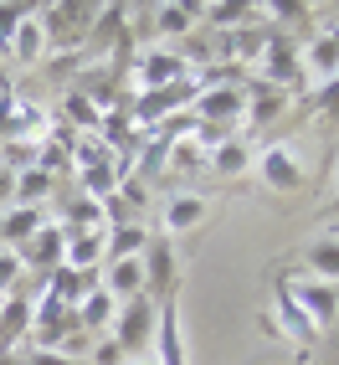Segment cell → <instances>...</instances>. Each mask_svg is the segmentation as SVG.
I'll return each instance as SVG.
<instances>
[{
    "label": "cell",
    "mask_w": 339,
    "mask_h": 365,
    "mask_svg": "<svg viewBox=\"0 0 339 365\" xmlns=\"http://www.w3.org/2000/svg\"><path fill=\"white\" fill-rule=\"evenodd\" d=\"M196 124H216V129H231L247 118V88L241 83H216V88H196V98L185 108Z\"/></svg>",
    "instance_id": "obj_1"
},
{
    "label": "cell",
    "mask_w": 339,
    "mask_h": 365,
    "mask_svg": "<svg viewBox=\"0 0 339 365\" xmlns=\"http://www.w3.org/2000/svg\"><path fill=\"white\" fill-rule=\"evenodd\" d=\"M155 319H160V304L155 299H129V304H118V319H113V345L124 350V355H139V350H150V339H155Z\"/></svg>",
    "instance_id": "obj_3"
},
{
    "label": "cell",
    "mask_w": 339,
    "mask_h": 365,
    "mask_svg": "<svg viewBox=\"0 0 339 365\" xmlns=\"http://www.w3.org/2000/svg\"><path fill=\"white\" fill-rule=\"evenodd\" d=\"M298 62H303L319 83L339 78V31H319V36H313L303 52H298Z\"/></svg>",
    "instance_id": "obj_17"
},
{
    "label": "cell",
    "mask_w": 339,
    "mask_h": 365,
    "mask_svg": "<svg viewBox=\"0 0 339 365\" xmlns=\"http://www.w3.org/2000/svg\"><path fill=\"white\" fill-rule=\"evenodd\" d=\"M329 329H334V360H339V309H334V324Z\"/></svg>",
    "instance_id": "obj_34"
},
{
    "label": "cell",
    "mask_w": 339,
    "mask_h": 365,
    "mask_svg": "<svg viewBox=\"0 0 339 365\" xmlns=\"http://www.w3.org/2000/svg\"><path fill=\"white\" fill-rule=\"evenodd\" d=\"M313 108H319L324 118H334V124H339V78H329L319 93H313Z\"/></svg>",
    "instance_id": "obj_31"
},
{
    "label": "cell",
    "mask_w": 339,
    "mask_h": 365,
    "mask_svg": "<svg viewBox=\"0 0 339 365\" xmlns=\"http://www.w3.org/2000/svg\"><path fill=\"white\" fill-rule=\"evenodd\" d=\"M283 294L293 299L313 329H329L334 324V309H339V283H324V278H288Z\"/></svg>",
    "instance_id": "obj_5"
},
{
    "label": "cell",
    "mask_w": 339,
    "mask_h": 365,
    "mask_svg": "<svg viewBox=\"0 0 339 365\" xmlns=\"http://www.w3.org/2000/svg\"><path fill=\"white\" fill-rule=\"evenodd\" d=\"M134 365H155V355H144V360H134Z\"/></svg>",
    "instance_id": "obj_35"
},
{
    "label": "cell",
    "mask_w": 339,
    "mask_h": 365,
    "mask_svg": "<svg viewBox=\"0 0 339 365\" xmlns=\"http://www.w3.org/2000/svg\"><path fill=\"white\" fill-rule=\"evenodd\" d=\"M150 247V232L139 222H113L108 237H103V262H118V257H144Z\"/></svg>",
    "instance_id": "obj_19"
},
{
    "label": "cell",
    "mask_w": 339,
    "mask_h": 365,
    "mask_svg": "<svg viewBox=\"0 0 339 365\" xmlns=\"http://www.w3.org/2000/svg\"><path fill=\"white\" fill-rule=\"evenodd\" d=\"M72 329H78V309H67L62 299L41 294L31 304V339H36V350H62Z\"/></svg>",
    "instance_id": "obj_4"
},
{
    "label": "cell",
    "mask_w": 339,
    "mask_h": 365,
    "mask_svg": "<svg viewBox=\"0 0 339 365\" xmlns=\"http://www.w3.org/2000/svg\"><path fill=\"white\" fill-rule=\"evenodd\" d=\"M36 6H0V57H11V36H16V26L26 21Z\"/></svg>",
    "instance_id": "obj_30"
},
{
    "label": "cell",
    "mask_w": 339,
    "mask_h": 365,
    "mask_svg": "<svg viewBox=\"0 0 339 365\" xmlns=\"http://www.w3.org/2000/svg\"><path fill=\"white\" fill-rule=\"evenodd\" d=\"M150 16H155L160 36H190L196 31V0H190V6H155Z\"/></svg>",
    "instance_id": "obj_26"
},
{
    "label": "cell",
    "mask_w": 339,
    "mask_h": 365,
    "mask_svg": "<svg viewBox=\"0 0 339 365\" xmlns=\"http://www.w3.org/2000/svg\"><path fill=\"white\" fill-rule=\"evenodd\" d=\"M196 72H190V62L180 52H170V46H150V52L139 57L134 67V83L139 93H155V88H175V83H190Z\"/></svg>",
    "instance_id": "obj_6"
},
{
    "label": "cell",
    "mask_w": 339,
    "mask_h": 365,
    "mask_svg": "<svg viewBox=\"0 0 339 365\" xmlns=\"http://www.w3.org/2000/svg\"><path fill=\"white\" fill-rule=\"evenodd\" d=\"M62 108H67V118H72V124H78V129L98 134V124H103V108L93 103V98H88L83 88H78V93H67V103H62Z\"/></svg>",
    "instance_id": "obj_28"
},
{
    "label": "cell",
    "mask_w": 339,
    "mask_h": 365,
    "mask_svg": "<svg viewBox=\"0 0 339 365\" xmlns=\"http://www.w3.org/2000/svg\"><path fill=\"white\" fill-rule=\"evenodd\" d=\"M278 319H283V329H288V334H293V339H298V345H313V339H319V329H313V324H308V314H303V309H298L293 299H288V294H283V283H278Z\"/></svg>",
    "instance_id": "obj_27"
},
{
    "label": "cell",
    "mask_w": 339,
    "mask_h": 365,
    "mask_svg": "<svg viewBox=\"0 0 339 365\" xmlns=\"http://www.w3.org/2000/svg\"><path fill=\"white\" fill-rule=\"evenodd\" d=\"M31 334V299L26 294H11L6 304H0V350L16 355V345Z\"/></svg>",
    "instance_id": "obj_15"
},
{
    "label": "cell",
    "mask_w": 339,
    "mask_h": 365,
    "mask_svg": "<svg viewBox=\"0 0 339 365\" xmlns=\"http://www.w3.org/2000/svg\"><path fill=\"white\" fill-rule=\"evenodd\" d=\"M21 365H78V360L62 350H36V355H21Z\"/></svg>",
    "instance_id": "obj_32"
},
{
    "label": "cell",
    "mask_w": 339,
    "mask_h": 365,
    "mask_svg": "<svg viewBox=\"0 0 339 365\" xmlns=\"http://www.w3.org/2000/svg\"><path fill=\"white\" fill-rule=\"evenodd\" d=\"M83 196L93 201H113L118 196V160H103V165H83Z\"/></svg>",
    "instance_id": "obj_25"
},
{
    "label": "cell",
    "mask_w": 339,
    "mask_h": 365,
    "mask_svg": "<svg viewBox=\"0 0 339 365\" xmlns=\"http://www.w3.org/2000/svg\"><path fill=\"white\" fill-rule=\"evenodd\" d=\"M103 237L108 232H72L67 227V257H62V267H72V273H93V267L103 262Z\"/></svg>",
    "instance_id": "obj_18"
},
{
    "label": "cell",
    "mask_w": 339,
    "mask_h": 365,
    "mask_svg": "<svg viewBox=\"0 0 339 365\" xmlns=\"http://www.w3.org/2000/svg\"><path fill=\"white\" fill-rule=\"evenodd\" d=\"M93 365H124V350H118L113 339H103V345L93 350Z\"/></svg>",
    "instance_id": "obj_33"
},
{
    "label": "cell",
    "mask_w": 339,
    "mask_h": 365,
    "mask_svg": "<svg viewBox=\"0 0 339 365\" xmlns=\"http://www.w3.org/2000/svg\"><path fill=\"white\" fill-rule=\"evenodd\" d=\"M139 262H144V299H150V294H155L160 304L175 299V267H180V262H175L170 237H150V247H144Z\"/></svg>",
    "instance_id": "obj_8"
},
{
    "label": "cell",
    "mask_w": 339,
    "mask_h": 365,
    "mask_svg": "<svg viewBox=\"0 0 339 365\" xmlns=\"http://www.w3.org/2000/svg\"><path fill=\"white\" fill-rule=\"evenodd\" d=\"M11 57L21 62V67H36L41 57H46V31H41V21H36V11L16 26V36H11Z\"/></svg>",
    "instance_id": "obj_22"
},
{
    "label": "cell",
    "mask_w": 339,
    "mask_h": 365,
    "mask_svg": "<svg viewBox=\"0 0 339 365\" xmlns=\"http://www.w3.org/2000/svg\"><path fill=\"white\" fill-rule=\"evenodd\" d=\"M283 108H288V93H278V88L252 78V88H247V118H252V129H268Z\"/></svg>",
    "instance_id": "obj_21"
},
{
    "label": "cell",
    "mask_w": 339,
    "mask_h": 365,
    "mask_svg": "<svg viewBox=\"0 0 339 365\" xmlns=\"http://www.w3.org/2000/svg\"><path fill=\"white\" fill-rule=\"evenodd\" d=\"M21 273H26V262H21V252H11V247H0V304H6V299L16 294V283H21Z\"/></svg>",
    "instance_id": "obj_29"
},
{
    "label": "cell",
    "mask_w": 339,
    "mask_h": 365,
    "mask_svg": "<svg viewBox=\"0 0 339 365\" xmlns=\"http://www.w3.org/2000/svg\"><path fill=\"white\" fill-rule=\"evenodd\" d=\"M206 170H211V175H221V180H236V175H247V170H252V144L231 134L226 144H216V150L206 155Z\"/></svg>",
    "instance_id": "obj_16"
},
{
    "label": "cell",
    "mask_w": 339,
    "mask_h": 365,
    "mask_svg": "<svg viewBox=\"0 0 339 365\" xmlns=\"http://www.w3.org/2000/svg\"><path fill=\"white\" fill-rule=\"evenodd\" d=\"M155 365H190L185 360V334H180V304L165 299L155 319Z\"/></svg>",
    "instance_id": "obj_10"
},
{
    "label": "cell",
    "mask_w": 339,
    "mask_h": 365,
    "mask_svg": "<svg viewBox=\"0 0 339 365\" xmlns=\"http://www.w3.org/2000/svg\"><path fill=\"white\" fill-rule=\"evenodd\" d=\"M252 67H262L257 83H268V88H278V93H293V88L303 83L298 46H293V36H283V31H268V46H262V57H257Z\"/></svg>",
    "instance_id": "obj_2"
},
{
    "label": "cell",
    "mask_w": 339,
    "mask_h": 365,
    "mask_svg": "<svg viewBox=\"0 0 339 365\" xmlns=\"http://www.w3.org/2000/svg\"><path fill=\"white\" fill-rule=\"evenodd\" d=\"M62 227H72V232H108L113 222H108V201H93V196H67L62 201Z\"/></svg>",
    "instance_id": "obj_14"
},
{
    "label": "cell",
    "mask_w": 339,
    "mask_h": 365,
    "mask_svg": "<svg viewBox=\"0 0 339 365\" xmlns=\"http://www.w3.org/2000/svg\"><path fill=\"white\" fill-rule=\"evenodd\" d=\"M41 227H46L41 206H6V211H0V247L21 252V247H26V242H31Z\"/></svg>",
    "instance_id": "obj_12"
},
{
    "label": "cell",
    "mask_w": 339,
    "mask_h": 365,
    "mask_svg": "<svg viewBox=\"0 0 339 365\" xmlns=\"http://www.w3.org/2000/svg\"><path fill=\"white\" fill-rule=\"evenodd\" d=\"M62 257H67V227H62V222H46V227L26 242V257H21V262H31L36 273H57Z\"/></svg>",
    "instance_id": "obj_11"
},
{
    "label": "cell",
    "mask_w": 339,
    "mask_h": 365,
    "mask_svg": "<svg viewBox=\"0 0 339 365\" xmlns=\"http://www.w3.org/2000/svg\"><path fill=\"white\" fill-rule=\"evenodd\" d=\"M303 262H308L313 278L339 283V237H313L308 247H303Z\"/></svg>",
    "instance_id": "obj_24"
},
{
    "label": "cell",
    "mask_w": 339,
    "mask_h": 365,
    "mask_svg": "<svg viewBox=\"0 0 339 365\" xmlns=\"http://www.w3.org/2000/svg\"><path fill=\"white\" fill-rule=\"evenodd\" d=\"M206 216H211V201H206V196H190V190H180V196H170V201H165V237H175V232H196Z\"/></svg>",
    "instance_id": "obj_13"
},
{
    "label": "cell",
    "mask_w": 339,
    "mask_h": 365,
    "mask_svg": "<svg viewBox=\"0 0 339 365\" xmlns=\"http://www.w3.org/2000/svg\"><path fill=\"white\" fill-rule=\"evenodd\" d=\"M113 319H118V299L98 283V288H93V294L78 304V329H88V334H93V329H108Z\"/></svg>",
    "instance_id": "obj_23"
},
{
    "label": "cell",
    "mask_w": 339,
    "mask_h": 365,
    "mask_svg": "<svg viewBox=\"0 0 339 365\" xmlns=\"http://www.w3.org/2000/svg\"><path fill=\"white\" fill-rule=\"evenodd\" d=\"M0 175H6V160H0Z\"/></svg>",
    "instance_id": "obj_36"
},
{
    "label": "cell",
    "mask_w": 339,
    "mask_h": 365,
    "mask_svg": "<svg viewBox=\"0 0 339 365\" xmlns=\"http://www.w3.org/2000/svg\"><path fill=\"white\" fill-rule=\"evenodd\" d=\"M52 190H57V175H46L41 165H31V170H11V196H16V206H41Z\"/></svg>",
    "instance_id": "obj_20"
},
{
    "label": "cell",
    "mask_w": 339,
    "mask_h": 365,
    "mask_svg": "<svg viewBox=\"0 0 339 365\" xmlns=\"http://www.w3.org/2000/svg\"><path fill=\"white\" fill-rule=\"evenodd\" d=\"M257 175L268 190H303V165L293 160V144H268L257 160Z\"/></svg>",
    "instance_id": "obj_9"
},
{
    "label": "cell",
    "mask_w": 339,
    "mask_h": 365,
    "mask_svg": "<svg viewBox=\"0 0 339 365\" xmlns=\"http://www.w3.org/2000/svg\"><path fill=\"white\" fill-rule=\"evenodd\" d=\"M190 98H196V78L190 83H175V88H155V93H139L129 118L134 124H170V113H185Z\"/></svg>",
    "instance_id": "obj_7"
}]
</instances>
